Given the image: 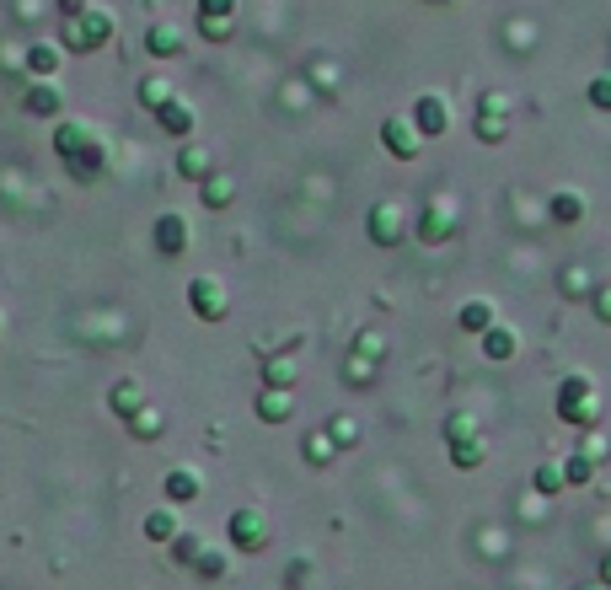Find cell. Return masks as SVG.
Masks as SVG:
<instances>
[{
    "mask_svg": "<svg viewBox=\"0 0 611 590\" xmlns=\"http://www.w3.org/2000/svg\"><path fill=\"white\" fill-rule=\"evenodd\" d=\"M563 290H568V295H590V274H585V269H568V274H563Z\"/></svg>",
    "mask_w": 611,
    "mask_h": 590,
    "instance_id": "cell-35",
    "label": "cell"
},
{
    "mask_svg": "<svg viewBox=\"0 0 611 590\" xmlns=\"http://www.w3.org/2000/svg\"><path fill=\"white\" fill-rule=\"evenodd\" d=\"M601 580H606V590H611V553H606V564H601Z\"/></svg>",
    "mask_w": 611,
    "mask_h": 590,
    "instance_id": "cell-41",
    "label": "cell"
},
{
    "mask_svg": "<svg viewBox=\"0 0 611 590\" xmlns=\"http://www.w3.org/2000/svg\"><path fill=\"white\" fill-rule=\"evenodd\" d=\"M333 440H349V446H354V440H360V424H354L349 413H338V418H333Z\"/></svg>",
    "mask_w": 611,
    "mask_h": 590,
    "instance_id": "cell-33",
    "label": "cell"
},
{
    "mask_svg": "<svg viewBox=\"0 0 611 590\" xmlns=\"http://www.w3.org/2000/svg\"><path fill=\"white\" fill-rule=\"evenodd\" d=\"M306 457H311V462H333V440L311 435V440H306Z\"/></svg>",
    "mask_w": 611,
    "mask_h": 590,
    "instance_id": "cell-36",
    "label": "cell"
},
{
    "mask_svg": "<svg viewBox=\"0 0 611 590\" xmlns=\"http://www.w3.org/2000/svg\"><path fill=\"white\" fill-rule=\"evenodd\" d=\"M590 477H596V457L590 451H579V457L563 462V483H590Z\"/></svg>",
    "mask_w": 611,
    "mask_h": 590,
    "instance_id": "cell-21",
    "label": "cell"
},
{
    "mask_svg": "<svg viewBox=\"0 0 611 590\" xmlns=\"http://www.w3.org/2000/svg\"><path fill=\"white\" fill-rule=\"evenodd\" d=\"M172 542H178V564H199V553H204V542H199L193 531H178Z\"/></svg>",
    "mask_w": 611,
    "mask_h": 590,
    "instance_id": "cell-27",
    "label": "cell"
},
{
    "mask_svg": "<svg viewBox=\"0 0 611 590\" xmlns=\"http://www.w3.org/2000/svg\"><path fill=\"white\" fill-rule=\"evenodd\" d=\"M92 145H97V140H92L86 123H60V129H54V151H60L64 162H81Z\"/></svg>",
    "mask_w": 611,
    "mask_h": 590,
    "instance_id": "cell-8",
    "label": "cell"
},
{
    "mask_svg": "<svg viewBox=\"0 0 611 590\" xmlns=\"http://www.w3.org/2000/svg\"><path fill=\"white\" fill-rule=\"evenodd\" d=\"M579 590H606V585H579Z\"/></svg>",
    "mask_w": 611,
    "mask_h": 590,
    "instance_id": "cell-42",
    "label": "cell"
},
{
    "mask_svg": "<svg viewBox=\"0 0 611 590\" xmlns=\"http://www.w3.org/2000/svg\"><path fill=\"white\" fill-rule=\"evenodd\" d=\"M145 536L172 542V536H178V510H150V516H145Z\"/></svg>",
    "mask_w": 611,
    "mask_h": 590,
    "instance_id": "cell-20",
    "label": "cell"
},
{
    "mask_svg": "<svg viewBox=\"0 0 611 590\" xmlns=\"http://www.w3.org/2000/svg\"><path fill=\"white\" fill-rule=\"evenodd\" d=\"M199 575H209V580L226 575V553H209V547H204V553H199Z\"/></svg>",
    "mask_w": 611,
    "mask_h": 590,
    "instance_id": "cell-34",
    "label": "cell"
},
{
    "mask_svg": "<svg viewBox=\"0 0 611 590\" xmlns=\"http://www.w3.org/2000/svg\"><path fill=\"white\" fill-rule=\"evenodd\" d=\"M478 462H483V446H472V440H456V467L472 472Z\"/></svg>",
    "mask_w": 611,
    "mask_h": 590,
    "instance_id": "cell-30",
    "label": "cell"
},
{
    "mask_svg": "<svg viewBox=\"0 0 611 590\" xmlns=\"http://www.w3.org/2000/svg\"><path fill=\"white\" fill-rule=\"evenodd\" d=\"M231 193H237V188H231V177H204V204H209V210L231 204Z\"/></svg>",
    "mask_w": 611,
    "mask_h": 590,
    "instance_id": "cell-23",
    "label": "cell"
},
{
    "mask_svg": "<svg viewBox=\"0 0 611 590\" xmlns=\"http://www.w3.org/2000/svg\"><path fill=\"white\" fill-rule=\"evenodd\" d=\"M113 408H119V413L140 408V387H134V381H119V387H113Z\"/></svg>",
    "mask_w": 611,
    "mask_h": 590,
    "instance_id": "cell-28",
    "label": "cell"
},
{
    "mask_svg": "<svg viewBox=\"0 0 611 590\" xmlns=\"http://www.w3.org/2000/svg\"><path fill=\"white\" fill-rule=\"evenodd\" d=\"M596 311L611 322V285H606V290H596Z\"/></svg>",
    "mask_w": 611,
    "mask_h": 590,
    "instance_id": "cell-40",
    "label": "cell"
},
{
    "mask_svg": "<svg viewBox=\"0 0 611 590\" xmlns=\"http://www.w3.org/2000/svg\"><path fill=\"white\" fill-rule=\"evenodd\" d=\"M140 97H145V108H161V103H167L172 92H167V81H161V75H150V81L140 86Z\"/></svg>",
    "mask_w": 611,
    "mask_h": 590,
    "instance_id": "cell-29",
    "label": "cell"
},
{
    "mask_svg": "<svg viewBox=\"0 0 611 590\" xmlns=\"http://www.w3.org/2000/svg\"><path fill=\"white\" fill-rule=\"evenodd\" d=\"M27 70H33L38 81H49V75L60 70V49H49V44H33V54H27Z\"/></svg>",
    "mask_w": 611,
    "mask_h": 590,
    "instance_id": "cell-19",
    "label": "cell"
},
{
    "mask_svg": "<svg viewBox=\"0 0 611 590\" xmlns=\"http://www.w3.org/2000/svg\"><path fill=\"white\" fill-rule=\"evenodd\" d=\"M199 488H204V477H199L193 467L167 472V499H172V505H188V499H199Z\"/></svg>",
    "mask_w": 611,
    "mask_h": 590,
    "instance_id": "cell-11",
    "label": "cell"
},
{
    "mask_svg": "<svg viewBox=\"0 0 611 590\" xmlns=\"http://www.w3.org/2000/svg\"><path fill=\"white\" fill-rule=\"evenodd\" d=\"M483 113H504V118H509V97H499V92H489V97H483Z\"/></svg>",
    "mask_w": 611,
    "mask_h": 590,
    "instance_id": "cell-38",
    "label": "cell"
},
{
    "mask_svg": "<svg viewBox=\"0 0 611 590\" xmlns=\"http://www.w3.org/2000/svg\"><path fill=\"white\" fill-rule=\"evenodd\" d=\"M129 424H134V435H140V440H156V435H161V413H156V408H134V413H129Z\"/></svg>",
    "mask_w": 611,
    "mask_h": 590,
    "instance_id": "cell-22",
    "label": "cell"
},
{
    "mask_svg": "<svg viewBox=\"0 0 611 590\" xmlns=\"http://www.w3.org/2000/svg\"><path fill=\"white\" fill-rule=\"evenodd\" d=\"M413 129H419V134H445V129H451V108H445V97H434V92L419 97V103H413Z\"/></svg>",
    "mask_w": 611,
    "mask_h": 590,
    "instance_id": "cell-6",
    "label": "cell"
},
{
    "mask_svg": "<svg viewBox=\"0 0 611 590\" xmlns=\"http://www.w3.org/2000/svg\"><path fill=\"white\" fill-rule=\"evenodd\" d=\"M590 103H596L601 113H611V75H596V81H590Z\"/></svg>",
    "mask_w": 611,
    "mask_h": 590,
    "instance_id": "cell-31",
    "label": "cell"
},
{
    "mask_svg": "<svg viewBox=\"0 0 611 590\" xmlns=\"http://www.w3.org/2000/svg\"><path fill=\"white\" fill-rule=\"evenodd\" d=\"M156 123H161L167 134H193V108H188L183 97H167V103L156 108Z\"/></svg>",
    "mask_w": 611,
    "mask_h": 590,
    "instance_id": "cell-10",
    "label": "cell"
},
{
    "mask_svg": "<svg viewBox=\"0 0 611 590\" xmlns=\"http://www.w3.org/2000/svg\"><path fill=\"white\" fill-rule=\"evenodd\" d=\"M156 247H161V252H183L188 247V221L183 215H172V210L156 215Z\"/></svg>",
    "mask_w": 611,
    "mask_h": 590,
    "instance_id": "cell-9",
    "label": "cell"
},
{
    "mask_svg": "<svg viewBox=\"0 0 611 590\" xmlns=\"http://www.w3.org/2000/svg\"><path fill=\"white\" fill-rule=\"evenodd\" d=\"M22 108H27V113H38V118H54L64 103H60V92H54V81H44V86H33V92L22 97Z\"/></svg>",
    "mask_w": 611,
    "mask_h": 590,
    "instance_id": "cell-12",
    "label": "cell"
},
{
    "mask_svg": "<svg viewBox=\"0 0 611 590\" xmlns=\"http://www.w3.org/2000/svg\"><path fill=\"white\" fill-rule=\"evenodd\" d=\"M178 167H183V177H199V182H204V177H215V162H209V151H204V145H188L183 156H178Z\"/></svg>",
    "mask_w": 611,
    "mask_h": 590,
    "instance_id": "cell-13",
    "label": "cell"
},
{
    "mask_svg": "<svg viewBox=\"0 0 611 590\" xmlns=\"http://www.w3.org/2000/svg\"><path fill=\"white\" fill-rule=\"evenodd\" d=\"M472 435V418H451V440H467Z\"/></svg>",
    "mask_w": 611,
    "mask_h": 590,
    "instance_id": "cell-39",
    "label": "cell"
},
{
    "mask_svg": "<svg viewBox=\"0 0 611 590\" xmlns=\"http://www.w3.org/2000/svg\"><path fill=\"white\" fill-rule=\"evenodd\" d=\"M263 536H268L263 510H237V516H231V542H237L242 553H257V547H263Z\"/></svg>",
    "mask_w": 611,
    "mask_h": 590,
    "instance_id": "cell-7",
    "label": "cell"
},
{
    "mask_svg": "<svg viewBox=\"0 0 611 590\" xmlns=\"http://www.w3.org/2000/svg\"><path fill=\"white\" fill-rule=\"evenodd\" d=\"M585 215V199L574 193V188H563V193H552V221H563V226H574Z\"/></svg>",
    "mask_w": 611,
    "mask_h": 590,
    "instance_id": "cell-15",
    "label": "cell"
},
{
    "mask_svg": "<svg viewBox=\"0 0 611 590\" xmlns=\"http://www.w3.org/2000/svg\"><path fill=\"white\" fill-rule=\"evenodd\" d=\"M108 38H113V11H102V5L81 11V16L64 27V44H70V49H102Z\"/></svg>",
    "mask_w": 611,
    "mask_h": 590,
    "instance_id": "cell-1",
    "label": "cell"
},
{
    "mask_svg": "<svg viewBox=\"0 0 611 590\" xmlns=\"http://www.w3.org/2000/svg\"><path fill=\"white\" fill-rule=\"evenodd\" d=\"M263 376H268V387H279V392H285V387L296 381V359H285V354H279V359H268V365H263Z\"/></svg>",
    "mask_w": 611,
    "mask_h": 590,
    "instance_id": "cell-24",
    "label": "cell"
},
{
    "mask_svg": "<svg viewBox=\"0 0 611 590\" xmlns=\"http://www.w3.org/2000/svg\"><path fill=\"white\" fill-rule=\"evenodd\" d=\"M445 231H451V221H445V215H434V204H429L424 221H419V236H424V241H440Z\"/></svg>",
    "mask_w": 611,
    "mask_h": 590,
    "instance_id": "cell-26",
    "label": "cell"
},
{
    "mask_svg": "<svg viewBox=\"0 0 611 590\" xmlns=\"http://www.w3.org/2000/svg\"><path fill=\"white\" fill-rule=\"evenodd\" d=\"M145 49H150L156 59H172L178 49H183V38H178L172 27H150V33H145Z\"/></svg>",
    "mask_w": 611,
    "mask_h": 590,
    "instance_id": "cell-17",
    "label": "cell"
},
{
    "mask_svg": "<svg viewBox=\"0 0 611 590\" xmlns=\"http://www.w3.org/2000/svg\"><path fill=\"white\" fill-rule=\"evenodd\" d=\"M188 300H193V311H199L204 322H220V317H226V290H220V280H209V274H199V280L188 285Z\"/></svg>",
    "mask_w": 611,
    "mask_h": 590,
    "instance_id": "cell-4",
    "label": "cell"
},
{
    "mask_svg": "<svg viewBox=\"0 0 611 590\" xmlns=\"http://www.w3.org/2000/svg\"><path fill=\"white\" fill-rule=\"evenodd\" d=\"M531 483H537V494H563V467H558V462H542Z\"/></svg>",
    "mask_w": 611,
    "mask_h": 590,
    "instance_id": "cell-25",
    "label": "cell"
},
{
    "mask_svg": "<svg viewBox=\"0 0 611 590\" xmlns=\"http://www.w3.org/2000/svg\"><path fill=\"white\" fill-rule=\"evenodd\" d=\"M402 236V204L397 199H381L375 210H370V241L375 247H392Z\"/></svg>",
    "mask_w": 611,
    "mask_h": 590,
    "instance_id": "cell-5",
    "label": "cell"
},
{
    "mask_svg": "<svg viewBox=\"0 0 611 590\" xmlns=\"http://www.w3.org/2000/svg\"><path fill=\"white\" fill-rule=\"evenodd\" d=\"M504 129H509V118H504V113H483V123H478V134H483V140H504Z\"/></svg>",
    "mask_w": 611,
    "mask_h": 590,
    "instance_id": "cell-32",
    "label": "cell"
},
{
    "mask_svg": "<svg viewBox=\"0 0 611 590\" xmlns=\"http://www.w3.org/2000/svg\"><path fill=\"white\" fill-rule=\"evenodd\" d=\"M558 413H563L568 424H596V403H590V381H585V376H568V381L558 387Z\"/></svg>",
    "mask_w": 611,
    "mask_h": 590,
    "instance_id": "cell-2",
    "label": "cell"
},
{
    "mask_svg": "<svg viewBox=\"0 0 611 590\" xmlns=\"http://www.w3.org/2000/svg\"><path fill=\"white\" fill-rule=\"evenodd\" d=\"M257 413H263L268 424H285V418H290V392H279V387H268V392L257 398Z\"/></svg>",
    "mask_w": 611,
    "mask_h": 590,
    "instance_id": "cell-16",
    "label": "cell"
},
{
    "mask_svg": "<svg viewBox=\"0 0 611 590\" xmlns=\"http://www.w3.org/2000/svg\"><path fill=\"white\" fill-rule=\"evenodd\" d=\"M461 328H467V333H489V328H493V306H489V300H467V306H461Z\"/></svg>",
    "mask_w": 611,
    "mask_h": 590,
    "instance_id": "cell-18",
    "label": "cell"
},
{
    "mask_svg": "<svg viewBox=\"0 0 611 590\" xmlns=\"http://www.w3.org/2000/svg\"><path fill=\"white\" fill-rule=\"evenodd\" d=\"M381 145H386L397 162H413V156H419V129H413V118H386V123H381Z\"/></svg>",
    "mask_w": 611,
    "mask_h": 590,
    "instance_id": "cell-3",
    "label": "cell"
},
{
    "mask_svg": "<svg viewBox=\"0 0 611 590\" xmlns=\"http://www.w3.org/2000/svg\"><path fill=\"white\" fill-rule=\"evenodd\" d=\"M515 349H520V339H515L509 328H489V333H483V354H489V359H509Z\"/></svg>",
    "mask_w": 611,
    "mask_h": 590,
    "instance_id": "cell-14",
    "label": "cell"
},
{
    "mask_svg": "<svg viewBox=\"0 0 611 590\" xmlns=\"http://www.w3.org/2000/svg\"><path fill=\"white\" fill-rule=\"evenodd\" d=\"M231 11H237V0H204V16L209 22H231Z\"/></svg>",
    "mask_w": 611,
    "mask_h": 590,
    "instance_id": "cell-37",
    "label": "cell"
}]
</instances>
